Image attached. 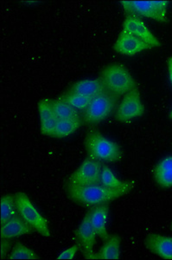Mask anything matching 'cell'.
I'll use <instances>...</instances> for the list:
<instances>
[{
    "label": "cell",
    "instance_id": "cell-1",
    "mask_svg": "<svg viewBox=\"0 0 172 260\" xmlns=\"http://www.w3.org/2000/svg\"><path fill=\"white\" fill-rule=\"evenodd\" d=\"M134 183L122 188H111L102 184L89 186H68V196L71 200L88 206H99L115 201L130 192Z\"/></svg>",
    "mask_w": 172,
    "mask_h": 260
},
{
    "label": "cell",
    "instance_id": "cell-2",
    "mask_svg": "<svg viewBox=\"0 0 172 260\" xmlns=\"http://www.w3.org/2000/svg\"><path fill=\"white\" fill-rule=\"evenodd\" d=\"M89 156L95 160L116 162L121 159V150L116 142L103 136L98 130H91L85 139Z\"/></svg>",
    "mask_w": 172,
    "mask_h": 260
},
{
    "label": "cell",
    "instance_id": "cell-3",
    "mask_svg": "<svg viewBox=\"0 0 172 260\" xmlns=\"http://www.w3.org/2000/svg\"><path fill=\"white\" fill-rule=\"evenodd\" d=\"M100 78L107 91L116 98L125 95L138 87L130 72L120 64H110L105 67Z\"/></svg>",
    "mask_w": 172,
    "mask_h": 260
},
{
    "label": "cell",
    "instance_id": "cell-4",
    "mask_svg": "<svg viewBox=\"0 0 172 260\" xmlns=\"http://www.w3.org/2000/svg\"><path fill=\"white\" fill-rule=\"evenodd\" d=\"M122 7L131 15L142 16L158 22H167L168 1H121Z\"/></svg>",
    "mask_w": 172,
    "mask_h": 260
},
{
    "label": "cell",
    "instance_id": "cell-5",
    "mask_svg": "<svg viewBox=\"0 0 172 260\" xmlns=\"http://www.w3.org/2000/svg\"><path fill=\"white\" fill-rule=\"evenodd\" d=\"M15 200L18 214L42 236L51 237V230L47 220L37 210L30 198L24 192H18L15 193Z\"/></svg>",
    "mask_w": 172,
    "mask_h": 260
},
{
    "label": "cell",
    "instance_id": "cell-6",
    "mask_svg": "<svg viewBox=\"0 0 172 260\" xmlns=\"http://www.w3.org/2000/svg\"><path fill=\"white\" fill-rule=\"evenodd\" d=\"M117 98L107 90L93 98L84 113V121L87 124L92 125L103 121L115 108Z\"/></svg>",
    "mask_w": 172,
    "mask_h": 260
},
{
    "label": "cell",
    "instance_id": "cell-7",
    "mask_svg": "<svg viewBox=\"0 0 172 260\" xmlns=\"http://www.w3.org/2000/svg\"><path fill=\"white\" fill-rule=\"evenodd\" d=\"M101 163L89 156L69 176L68 186H89L101 183Z\"/></svg>",
    "mask_w": 172,
    "mask_h": 260
},
{
    "label": "cell",
    "instance_id": "cell-8",
    "mask_svg": "<svg viewBox=\"0 0 172 260\" xmlns=\"http://www.w3.org/2000/svg\"><path fill=\"white\" fill-rule=\"evenodd\" d=\"M145 113V106L140 98L138 87L126 93L122 99L116 111V120L120 122H127L133 119L142 116Z\"/></svg>",
    "mask_w": 172,
    "mask_h": 260
},
{
    "label": "cell",
    "instance_id": "cell-9",
    "mask_svg": "<svg viewBox=\"0 0 172 260\" xmlns=\"http://www.w3.org/2000/svg\"><path fill=\"white\" fill-rule=\"evenodd\" d=\"M75 236L77 238L78 244L80 245V249L83 252L84 257L86 259H95L94 246L97 234L91 224L90 210L86 213L77 230L75 231Z\"/></svg>",
    "mask_w": 172,
    "mask_h": 260
},
{
    "label": "cell",
    "instance_id": "cell-10",
    "mask_svg": "<svg viewBox=\"0 0 172 260\" xmlns=\"http://www.w3.org/2000/svg\"><path fill=\"white\" fill-rule=\"evenodd\" d=\"M122 30L141 39L151 48L159 47L161 45L159 39L151 32L146 23L139 16L128 14L123 23Z\"/></svg>",
    "mask_w": 172,
    "mask_h": 260
},
{
    "label": "cell",
    "instance_id": "cell-11",
    "mask_svg": "<svg viewBox=\"0 0 172 260\" xmlns=\"http://www.w3.org/2000/svg\"><path fill=\"white\" fill-rule=\"evenodd\" d=\"M113 48L117 52L121 55L134 56L144 50H149L151 47L141 39H138L135 36L122 30L116 40Z\"/></svg>",
    "mask_w": 172,
    "mask_h": 260
},
{
    "label": "cell",
    "instance_id": "cell-12",
    "mask_svg": "<svg viewBox=\"0 0 172 260\" xmlns=\"http://www.w3.org/2000/svg\"><path fill=\"white\" fill-rule=\"evenodd\" d=\"M145 245L148 250L163 259L172 260V237L151 234L146 237Z\"/></svg>",
    "mask_w": 172,
    "mask_h": 260
},
{
    "label": "cell",
    "instance_id": "cell-13",
    "mask_svg": "<svg viewBox=\"0 0 172 260\" xmlns=\"http://www.w3.org/2000/svg\"><path fill=\"white\" fill-rule=\"evenodd\" d=\"M35 231L36 230L29 225L21 216L18 214L10 219L9 221L1 225V239L11 240L17 237L31 234Z\"/></svg>",
    "mask_w": 172,
    "mask_h": 260
},
{
    "label": "cell",
    "instance_id": "cell-14",
    "mask_svg": "<svg viewBox=\"0 0 172 260\" xmlns=\"http://www.w3.org/2000/svg\"><path fill=\"white\" fill-rule=\"evenodd\" d=\"M109 207L107 204L99 205L90 208V220L97 236L106 240L110 236L107 232V223Z\"/></svg>",
    "mask_w": 172,
    "mask_h": 260
},
{
    "label": "cell",
    "instance_id": "cell-15",
    "mask_svg": "<svg viewBox=\"0 0 172 260\" xmlns=\"http://www.w3.org/2000/svg\"><path fill=\"white\" fill-rule=\"evenodd\" d=\"M38 112L41 132L45 136H53L54 130L58 120L52 110L51 100L44 99L40 101L38 103Z\"/></svg>",
    "mask_w": 172,
    "mask_h": 260
},
{
    "label": "cell",
    "instance_id": "cell-16",
    "mask_svg": "<svg viewBox=\"0 0 172 260\" xmlns=\"http://www.w3.org/2000/svg\"><path fill=\"white\" fill-rule=\"evenodd\" d=\"M68 91L77 93L88 98H95V96L102 94L103 92L107 91V89L105 88L101 78H98L79 81L73 84Z\"/></svg>",
    "mask_w": 172,
    "mask_h": 260
},
{
    "label": "cell",
    "instance_id": "cell-17",
    "mask_svg": "<svg viewBox=\"0 0 172 260\" xmlns=\"http://www.w3.org/2000/svg\"><path fill=\"white\" fill-rule=\"evenodd\" d=\"M121 239L119 235H110L101 246L100 251L95 253V259L118 260L120 257Z\"/></svg>",
    "mask_w": 172,
    "mask_h": 260
},
{
    "label": "cell",
    "instance_id": "cell-18",
    "mask_svg": "<svg viewBox=\"0 0 172 260\" xmlns=\"http://www.w3.org/2000/svg\"><path fill=\"white\" fill-rule=\"evenodd\" d=\"M155 180L162 187L172 186V155L164 158L154 169Z\"/></svg>",
    "mask_w": 172,
    "mask_h": 260
},
{
    "label": "cell",
    "instance_id": "cell-19",
    "mask_svg": "<svg viewBox=\"0 0 172 260\" xmlns=\"http://www.w3.org/2000/svg\"><path fill=\"white\" fill-rule=\"evenodd\" d=\"M82 124L80 117L68 120H58L57 125L54 130L52 137L56 138H64L68 136H71L76 130L80 128Z\"/></svg>",
    "mask_w": 172,
    "mask_h": 260
},
{
    "label": "cell",
    "instance_id": "cell-20",
    "mask_svg": "<svg viewBox=\"0 0 172 260\" xmlns=\"http://www.w3.org/2000/svg\"><path fill=\"white\" fill-rule=\"evenodd\" d=\"M51 104L57 120H68L80 117L77 110H74L73 107L65 102L60 100L59 98L57 100H51Z\"/></svg>",
    "mask_w": 172,
    "mask_h": 260
},
{
    "label": "cell",
    "instance_id": "cell-21",
    "mask_svg": "<svg viewBox=\"0 0 172 260\" xmlns=\"http://www.w3.org/2000/svg\"><path fill=\"white\" fill-rule=\"evenodd\" d=\"M1 225L9 221L13 217L18 215V212L16 206L15 194H7L1 199Z\"/></svg>",
    "mask_w": 172,
    "mask_h": 260
},
{
    "label": "cell",
    "instance_id": "cell-22",
    "mask_svg": "<svg viewBox=\"0 0 172 260\" xmlns=\"http://www.w3.org/2000/svg\"><path fill=\"white\" fill-rule=\"evenodd\" d=\"M59 99L69 104L70 106L74 108V110H84V111L88 109L91 101L93 100V98H88L85 95L69 91L61 95Z\"/></svg>",
    "mask_w": 172,
    "mask_h": 260
},
{
    "label": "cell",
    "instance_id": "cell-23",
    "mask_svg": "<svg viewBox=\"0 0 172 260\" xmlns=\"http://www.w3.org/2000/svg\"><path fill=\"white\" fill-rule=\"evenodd\" d=\"M133 182L122 181L117 178L113 172L107 166H103L101 170V184L111 188H122L129 186Z\"/></svg>",
    "mask_w": 172,
    "mask_h": 260
},
{
    "label": "cell",
    "instance_id": "cell-24",
    "mask_svg": "<svg viewBox=\"0 0 172 260\" xmlns=\"http://www.w3.org/2000/svg\"><path fill=\"white\" fill-rule=\"evenodd\" d=\"M8 258L11 260H36L39 259V257L35 251L26 245H23L21 243H17L8 256Z\"/></svg>",
    "mask_w": 172,
    "mask_h": 260
},
{
    "label": "cell",
    "instance_id": "cell-25",
    "mask_svg": "<svg viewBox=\"0 0 172 260\" xmlns=\"http://www.w3.org/2000/svg\"><path fill=\"white\" fill-rule=\"evenodd\" d=\"M80 249V245L79 244H75V245H72L71 247L66 249L65 251H63L61 254L57 257L58 260H72L74 259L75 255L77 253V251Z\"/></svg>",
    "mask_w": 172,
    "mask_h": 260
},
{
    "label": "cell",
    "instance_id": "cell-26",
    "mask_svg": "<svg viewBox=\"0 0 172 260\" xmlns=\"http://www.w3.org/2000/svg\"><path fill=\"white\" fill-rule=\"evenodd\" d=\"M8 240H2V242H1V258H4L5 256L7 254V251H9L11 244Z\"/></svg>",
    "mask_w": 172,
    "mask_h": 260
},
{
    "label": "cell",
    "instance_id": "cell-27",
    "mask_svg": "<svg viewBox=\"0 0 172 260\" xmlns=\"http://www.w3.org/2000/svg\"><path fill=\"white\" fill-rule=\"evenodd\" d=\"M168 71H169V81L172 85V56L168 59Z\"/></svg>",
    "mask_w": 172,
    "mask_h": 260
},
{
    "label": "cell",
    "instance_id": "cell-28",
    "mask_svg": "<svg viewBox=\"0 0 172 260\" xmlns=\"http://www.w3.org/2000/svg\"><path fill=\"white\" fill-rule=\"evenodd\" d=\"M169 117L172 119V110L171 111H170V114H169Z\"/></svg>",
    "mask_w": 172,
    "mask_h": 260
},
{
    "label": "cell",
    "instance_id": "cell-29",
    "mask_svg": "<svg viewBox=\"0 0 172 260\" xmlns=\"http://www.w3.org/2000/svg\"><path fill=\"white\" fill-rule=\"evenodd\" d=\"M170 229H171V230H172V224H171V225H170Z\"/></svg>",
    "mask_w": 172,
    "mask_h": 260
}]
</instances>
